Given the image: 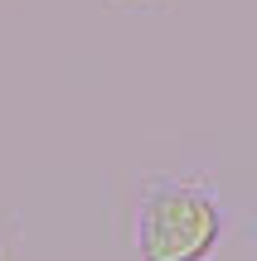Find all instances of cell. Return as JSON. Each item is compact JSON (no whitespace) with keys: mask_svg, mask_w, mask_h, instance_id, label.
<instances>
[{"mask_svg":"<svg viewBox=\"0 0 257 261\" xmlns=\"http://www.w3.org/2000/svg\"><path fill=\"white\" fill-rule=\"evenodd\" d=\"M223 237V208L204 179H155L141 198V261H209Z\"/></svg>","mask_w":257,"mask_h":261,"instance_id":"cell-1","label":"cell"}]
</instances>
